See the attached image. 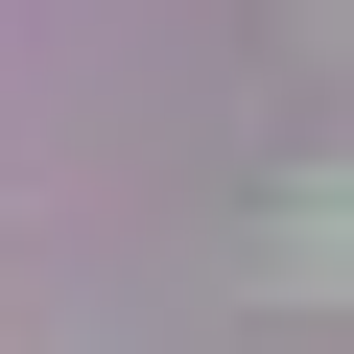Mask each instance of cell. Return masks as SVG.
<instances>
[{"label":"cell","mask_w":354,"mask_h":354,"mask_svg":"<svg viewBox=\"0 0 354 354\" xmlns=\"http://www.w3.org/2000/svg\"><path fill=\"white\" fill-rule=\"evenodd\" d=\"M260 283L283 307H354V165H307V189L260 213Z\"/></svg>","instance_id":"1"}]
</instances>
